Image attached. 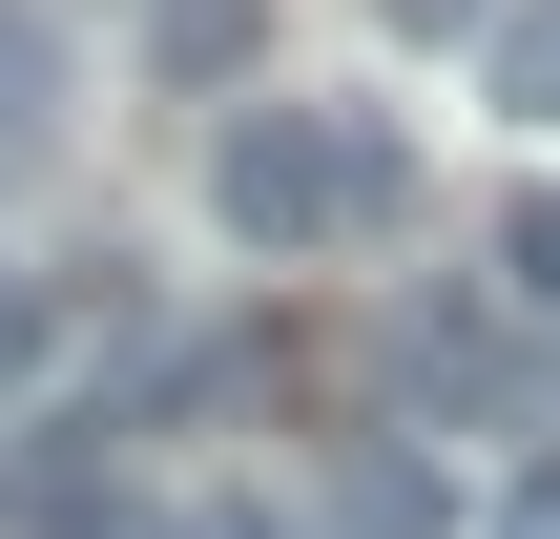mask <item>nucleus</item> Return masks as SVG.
I'll use <instances>...</instances> for the list:
<instances>
[{"mask_svg": "<svg viewBox=\"0 0 560 539\" xmlns=\"http://www.w3.org/2000/svg\"><path fill=\"white\" fill-rule=\"evenodd\" d=\"M374 21H416V42H478V21H499V0H374Z\"/></svg>", "mask_w": 560, "mask_h": 539, "instance_id": "obj_10", "label": "nucleus"}, {"mask_svg": "<svg viewBox=\"0 0 560 539\" xmlns=\"http://www.w3.org/2000/svg\"><path fill=\"white\" fill-rule=\"evenodd\" d=\"M478 62H499V104H520V125H560V0H499V21H478Z\"/></svg>", "mask_w": 560, "mask_h": 539, "instance_id": "obj_5", "label": "nucleus"}, {"mask_svg": "<svg viewBox=\"0 0 560 539\" xmlns=\"http://www.w3.org/2000/svg\"><path fill=\"white\" fill-rule=\"evenodd\" d=\"M478 539H560V457H520V478H499V519Z\"/></svg>", "mask_w": 560, "mask_h": 539, "instance_id": "obj_9", "label": "nucleus"}, {"mask_svg": "<svg viewBox=\"0 0 560 539\" xmlns=\"http://www.w3.org/2000/svg\"><path fill=\"white\" fill-rule=\"evenodd\" d=\"M332 519H353V539H436V457H395V436H353V478H332Z\"/></svg>", "mask_w": 560, "mask_h": 539, "instance_id": "obj_4", "label": "nucleus"}, {"mask_svg": "<svg viewBox=\"0 0 560 539\" xmlns=\"http://www.w3.org/2000/svg\"><path fill=\"white\" fill-rule=\"evenodd\" d=\"M499 291L560 332V187H520V208H499Z\"/></svg>", "mask_w": 560, "mask_h": 539, "instance_id": "obj_8", "label": "nucleus"}, {"mask_svg": "<svg viewBox=\"0 0 560 539\" xmlns=\"http://www.w3.org/2000/svg\"><path fill=\"white\" fill-rule=\"evenodd\" d=\"M42 374H62V291H42V270H0V415H21Z\"/></svg>", "mask_w": 560, "mask_h": 539, "instance_id": "obj_7", "label": "nucleus"}, {"mask_svg": "<svg viewBox=\"0 0 560 539\" xmlns=\"http://www.w3.org/2000/svg\"><path fill=\"white\" fill-rule=\"evenodd\" d=\"M145 62H166V83H229V62H249V0H145Z\"/></svg>", "mask_w": 560, "mask_h": 539, "instance_id": "obj_6", "label": "nucleus"}, {"mask_svg": "<svg viewBox=\"0 0 560 539\" xmlns=\"http://www.w3.org/2000/svg\"><path fill=\"white\" fill-rule=\"evenodd\" d=\"M395 208H416V166H395L374 104H229V145H208V229L249 270H312V249H353Z\"/></svg>", "mask_w": 560, "mask_h": 539, "instance_id": "obj_1", "label": "nucleus"}, {"mask_svg": "<svg viewBox=\"0 0 560 539\" xmlns=\"http://www.w3.org/2000/svg\"><path fill=\"white\" fill-rule=\"evenodd\" d=\"M42 145H62V21L0 0V166H42Z\"/></svg>", "mask_w": 560, "mask_h": 539, "instance_id": "obj_3", "label": "nucleus"}, {"mask_svg": "<svg viewBox=\"0 0 560 539\" xmlns=\"http://www.w3.org/2000/svg\"><path fill=\"white\" fill-rule=\"evenodd\" d=\"M395 374L436 436H499V457H560V395H540V312L520 291H416L395 312Z\"/></svg>", "mask_w": 560, "mask_h": 539, "instance_id": "obj_2", "label": "nucleus"}]
</instances>
